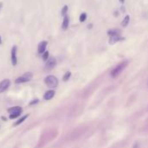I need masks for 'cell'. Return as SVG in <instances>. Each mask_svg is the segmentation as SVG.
<instances>
[{
    "mask_svg": "<svg viewBox=\"0 0 148 148\" xmlns=\"http://www.w3.org/2000/svg\"><path fill=\"white\" fill-rule=\"evenodd\" d=\"M28 116H29L28 114H27V115H24V116L23 118H21V119H20V120H19L18 121H17V122L15 123V126H17V125H19V124L23 123V122H24V120H26V119L28 118Z\"/></svg>",
    "mask_w": 148,
    "mask_h": 148,
    "instance_id": "cell-14",
    "label": "cell"
},
{
    "mask_svg": "<svg viewBox=\"0 0 148 148\" xmlns=\"http://www.w3.org/2000/svg\"><path fill=\"white\" fill-rule=\"evenodd\" d=\"M86 19H87V14L86 13H81V16H80V21L81 23H83Z\"/></svg>",
    "mask_w": 148,
    "mask_h": 148,
    "instance_id": "cell-15",
    "label": "cell"
},
{
    "mask_svg": "<svg viewBox=\"0 0 148 148\" xmlns=\"http://www.w3.org/2000/svg\"><path fill=\"white\" fill-rule=\"evenodd\" d=\"M108 34L112 36H120V30H118V29H112V30H109Z\"/></svg>",
    "mask_w": 148,
    "mask_h": 148,
    "instance_id": "cell-12",
    "label": "cell"
},
{
    "mask_svg": "<svg viewBox=\"0 0 148 148\" xmlns=\"http://www.w3.org/2000/svg\"><path fill=\"white\" fill-rule=\"evenodd\" d=\"M126 65H127V63H126V62H123V63H120L119 65H117V66L111 71V77L116 78V77L123 71V69L126 67Z\"/></svg>",
    "mask_w": 148,
    "mask_h": 148,
    "instance_id": "cell-1",
    "label": "cell"
},
{
    "mask_svg": "<svg viewBox=\"0 0 148 148\" xmlns=\"http://www.w3.org/2000/svg\"><path fill=\"white\" fill-rule=\"evenodd\" d=\"M17 48L16 45H14L11 48V63L13 66H16L17 63Z\"/></svg>",
    "mask_w": 148,
    "mask_h": 148,
    "instance_id": "cell-6",
    "label": "cell"
},
{
    "mask_svg": "<svg viewBox=\"0 0 148 148\" xmlns=\"http://www.w3.org/2000/svg\"><path fill=\"white\" fill-rule=\"evenodd\" d=\"M68 10H69V8H68V6H67V5L63 6V10H62V15H63V17H64V16H66V14H67V12H68Z\"/></svg>",
    "mask_w": 148,
    "mask_h": 148,
    "instance_id": "cell-16",
    "label": "cell"
},
{
    "mask_svg": "<svg viewBox=\"0 0 148 148\" xmlns=\"http://www.w3.org/2000/svg\"><path fill=\"white\" fill-rule=\"evenodd\" d=\"M70 76H71V73H70V72H67V73L64 75V76H63V81H68V80L69 79Z\"/></svg>",
    "mask_w": 148,
    "mask_h": 148,
    "instance_id": "cell-17",
    "label": "cell"
},
{
    "mask_svg": "<svg viewBox=\"0 0 148 148\" xmlns=\"http://www.w3.org/2000/svg\"><path fill=\"white\" fill-rule=\"evenodd\" d=\"M92 28V24H88V29H91Z\"/></svg>",
    "mask_w": 148,
    "mask_h": 148,
    "instance_id": "cell-20",
    "label": "cell"
},
{
    "mask_svg": "<svg viewBox=\"0 0 148 148\" xmlns=\"http://www.w3.org/2000/svg\"><path fill=\"white\" fill-rule=\"evenodd\" d=\"M2 43V39H1V36H0V44Z\"/></svg>",
    "mask_w": 148,
    "mask_h": 148,
    "instance_id": "cell-21",
    "label": "cell"
},
{
    "mask_svg": "<svg viewBox=\"0 0 148 148\" xmlns=\"http://www.w3.org/2000/svg\"><path fill=\"white\" fill-rule=\"evenodd\" d=\"M32 76H33L32 73H30V72H27V73L24 74L22 76H20V77H18V78H17V79H16V81H15V82H16V83H24V82L30 81L32 79Z\"/></svg>",
    "mask_w": 148,
    "mask_h": 148,
    "instance_id": "cell-3",
    "label": "cell"
},
{
    "mask_svg": "<svg viewBox=\"0 0 148 148\" xmlns=\"http://www.w3.org/2000/svg\"><path fill=\"white\" fill-rule=\"evenodd\" d=\"M69 25V17L66 15V16L63 17V24H62L63 30H68Z\"/></svg>",
    "mask_w": 148,
    "mask_h": 148,
    "instance_id": "cell-10",
    "label": "cell"
},
{
    "mask_svg": "<svg viewBox=\"0 0 148 148\" xmlns=\"http://www.w3.org/2000/svg\"><path fill=\"white\" fill-rule=\"evenodd\" d=\"M120 1H121V3H124V2H125V0H120Z\"/></svg>",
    "mask_w": 148,
    "mask_h": 148,
    "instance_id": "cell-22",
    "label": "cell"
},
{
    "mask_svg": "<svg viewBox=\"0 0 148 148\" xmlns=\"http://www.w3.org/2000/svg\"><path fill=\"white\" fill-rule=\"evenodd\" d=\"M47 44H48V42H47V41H42V42H41L38 44L37 51H38L39 54H43V53L45 52V49H46Z\"/></svg>",
    "mask_w": 148,
    "mask_h": 148,
    "instance_id": "cell-8",
    "label": "cell"
},
{
    "mask_svg": "<svg viewBox=\"0 0 148 148\" xmlns=\"http://www.w3.org/2000/svg\"><path fill=\"white\" fill-rule=\"evenodd\" d=\"M121 39H124V38H121L120 36H110V38H109V43H110V44H114V43H116L117 42L120 41Z\"/></svg>",
    "mask_w": 148,
    "mask_h": 148,
    "instance_id": "cell-11",
    "label": "cell"
},
{
    "mask_svg": "<svg viewBox=\"0 0 148 148\" xmlns=\"http://www.w3.org/2000/svg\"><path fill=\"white\" fill-rule=\"evenodd\" d=\"M129 21H130V17L127 15V16H126L125 18L123 19V21H122V23H121V25H122L123 27H126V26L128 25V24H129Z\"/></svg>",
    "mask_w": 148,
    "mask_h": 148,
    "instance_id": "cell-13",
    "label": "cell"
},
{
    "mask_svg": "<svg viewBox=\"0 0 148 148\" xmlns=\"http://www.w3.org/2000/svg\"><path fill=\"white\" fill-rule=\"evenodd\" d=\"M57 65V60L56 58L54 57H50V58H48L46 62V64H45V69H48V70H50L52 69L53 68H55Z\"/></svg>",
    "mask_w": 148,
    "mask_h": 148,
    "instance_id": "cell-5",
    "label": "cell"
},
{
    "mask_svg": "<svg viewBox=\"0 0 148 148\" xmlns=\"http://www.w3.org/2000/svg\"><path fill=\"white\" fill-rule=\"evenodd\" d=\"M44 82L49 87H57L58 85V80L55 75H48L44 79Z\"/></svg>",
    "mask_w": 148,
    "mask_h": 148,
    "instance_id": "cell-2",
    "label": "cell"
},
{
    "mask_svg": "<svg viewBox=\"0 0 148 148\" xmlns=\"http://www.w3.org/2000/svg\"><path fill=\"white\" fill-rule=\"evenodd\" d=\"M2 7H3V3H2V2H0V11H1Z\"/></svg>",
    "mask_w": 148,
    "mask_h": 148,
    "instance_id": "cell-19",
    "label": "cell"
},
{
    "mask_svg": "<svg viewBox=\"0 0 148 148\" xmlns=\"http://www.w3.org/2000/svg\"><path fill=\"white\" fill-rule=\"evenodd\" d=\"M8 112L10 113V118L11 119H15V118L18 117L21 114L22 108L20 107H14V108H9Z\"/></svg>",
    "mask_w": 148,
    "mask_h": 148,
    "instance_id": "cell-4",
    "label": "cell"
},
{
    "mask_svg": "<svg viewBox=\"0 0 148 148\" xmlns=\"http://www.w3.org/2000/svg\"><path fill=\"white\" fill-rule=\"evenodd\" d=\"M48 51H45L44 53H43V55H42V59L44 60V61H47L48 59Z\"/></svg>",
    "mask_w": 148,
    "mask_h": 148,
    "instance_id": "cell-18",
    "label": "cell"
},
{
    "mask_svg": "<svg viewBox=\"0 0 148 148\" xmlns=\"http://www.w3.org/2000/svg\"><path fill=\"white\" fill-rule=\"evenodd\" d=\"M10 83H11V81L8 79H5V80H4V81H2L1 82H0V93L5 92L9 87Z\"/></svg>",
    "mask_w": 148,
    "mask_h": 148,
    "instance_id": "cell-7",
    "label": "cell"
},
{
    "mask_svg": "<svg viewBox=\"0 0 148 148\" xmlns=\"http://www.w3.org/2000/svg\"><path fill=\"white\" fill-rule=\"evenodd\" d=\"M54 95H55V91L54 90H48L44 94L43 98H44V100L48 101V100H51V99L54 97Z\"/></svg>",
    "mask_w": 148,
    "mask_h": 148,
    "instance_id": "cell-9",
    "label": "cell"
}]
</instances>
